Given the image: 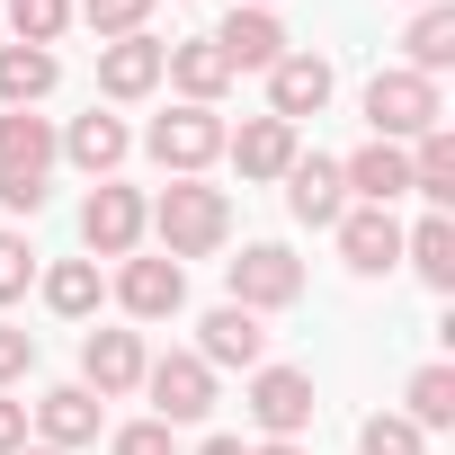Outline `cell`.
<instances>
[{"label":"cell","instance_id":"836d02e7","mask_svg":"<svg viewBox=\"0 0 455 455\" xmlns=\"http://www.w3.org/2000/svg\"><path fill=\"white\" fill-rule=\"evenodd\" d=\"M0 205H10V214H36V205H45V179H19V170H0Z\"/></svg>","mask_w":455,"mask_h":455},{"label":"cell","instance_id":"9a60e30c","mask_svg":"<svg viewBox=\"0 0 455 455\" xmlns=\"http://www.w3.org/2000/svg\"><path fill=\"white\" fill-rule=\"evenodd\" d=\"M339 188H348L357 205H393V196H411V152H402V143H357V152L339 161Z\"/></svg>","mask_w":455,"mask_h":455},{"label":"cell","instance_id":"5bb4252c","mask_svg":"<svg viewBox=\"0 0 455 455\" xmlns=\"http://www.w3.org/2000/svg\"><path fill=\"white\" fill-rule=\"evenodd\" d=\"M28 428H36L45 446H63V455H72V446H90V437H99V393H90V384H54V393H36V402H28Z\"/></svg>","mask_w":455,"mask_h":455},{"label":"cell","instance_id":"cb8c5ba5","mask_svg":"<svg viewBox=\"0 0 455 455\" xmlns=\"http://www.w3.org/2000/svg\"><path fill=\"white\" fill-rule=\"evenodd\" d=\"M411 188L428 196V214H446V205H455V134H446V125L411 143Z\"/></svg>","mask_w":455,"mask_h":455},{"label":"cell","instance_id":"d6986e66","mask_svg":"<svg viewBox=\"0 0 455 455\" xmlns=\"http://www.w3.org/2000/svg\"><path fill=\"white\" fill-rule=\"evenodd\" d=\"M214 54L233 63V72H268V63L286 54V28H277L268 10H233V19L214 28Z\"/></svg>","mask_w":455,"mask_h":455},{"label":"cell","instance_id":"7402d4cb","mask_svg":"<svg viewBox=\"0 0 455 455\" xmlns=\"http://www.w3.org/2000/svg\"><path fill=\"white\" fill-rule=\"evenodd\" d=\"M54 54L45 45H0V108H36L45 90H54Z\"/></svg>","mask_w":455,"mask_h":455},{"label":"cell","instance_id":"74e56055","mask_svg":"<svg viewBox=\"0 0 455 455\" xmlns=\"http://www.w3.org/2000/svg\"><path fill=\"white\" fill-rule=\"evenodd\" d=\"M19 455H63V446H19Z\"/></svg>","mask_w":455,"mask_h":455},{"label":"cell","instance_id":"2e32d148","mask_svg":"<svg viewBox=\"0 0 455 455\" xmlns=\"http://www.w3.org/2000/svg\"><path fill=\"white\" fill-rule=\"evenodd\" d=\"M161 72L179 81V99H188V108H214L223 90H233V81H242L233 63H223V54H214V36H188V45H170V54H161Z\"/></svg>","mask_w":455,"mask_h":455},{"label":"cell","instance_id":"ba28073f","mask_svg":"<svg viewBox=\"0 0 455 455\" xmlns=\"http://www.w3.org/2000/svg\"><path fill=\"white\" fill-rule=\"evenodd\" d=\"M331 90H339L331 54H277V63H268V116H286V125L322 116V108H331Z\"/></svg>","mask_w":455,"mask_h":455},{"label":"cell","instance_id":"4dcf8cb0","mask_svg":"<svg viewBox=\"0 0 455 455\" xmlns=\"http://www.w3.org/2000/svg\"><path fill=\"white\" fill-rule=\"evenodd\" d=\"M28 286H36V251H28L19 233H0V304H19Z\"/></svg>","mask_w":455,"mask_h":455},{"label":"cell","instance_id":"1f68e13d","mask_svg":"<svg viewBox=\"0 0 455 455\" xmlns=\"http://www.w3.org/2000/svg\"><path fill=\"white\" fill-rule=\"evenodd\" d=\"M28 366H36V331H10V322H0V393H10Z\"/></svg>","mask_w":455,"mask_h":455},{"label":"cell","instance_id":"7a4b0ae2","mask_svg":"<svg viewBox=\"0 0 455 455\" xmlns=\"http://www.w3.org/2000/svg\"><path fill=\"white\" fill-rule=\"evenodd\" d=\"M437 81H419V72H375L366 81V125H375V143H419V134H437Z\"/></svg>","mask_w":455,"mask_h":455},{"label":"cell","instance_id":"ffe728a7","mask_svg":"<svg viewBox=\"0 0 455 455\" xmlns=\"http://www.w3.org/2000/svg\"><path fill=\"white\" fill-rule=\"evenodd\" d=\"M54 152H63V134H54L45 116H28V108H0V170L45 179V170H54Z\"/></svg>","mask_w":455,"mask_h":455},{"label":"cell","instance_id":"484cf974","mask_svg":"<svg viewBox=\"0 0 455 455\" xmlns=\"http://www.w3.org/2000/svg\"><path fill=\"white\" fill-rule=\"evenodd\" d=\"M402 45H411V63H402V72H419V81H437V72L455 63V10H419Z\"/></svg>","mask_w":455,"mask_h":455},{"label":"cell","instance_id":"e0dca14e","mask_svg":"<svg viewBox=\"0 0 455 455\" xmlns=\"http://www.w3.org/2000/svg\"><path fill=\"white\" fill-rule=\"evenodd\" d=\"M223 152H233L242 179H286L295 170V125L286 116H251L242 134H223Z\"/></svg>","mask_w":455,"mask_h":455},{"label":"cell","instance_id":"8992f818","mask_svg":"<svg viewBox=\"0 0 455 455\" xmlns=\"http://www.w3.org/2000/svg\"><path fill=\"white\" fill-rule=\"evenodd\" d=\"M143 393H152V419H161V428H188V419L214 411V366H205L196 348L152 357V366H143Z\"/></svg>","mask_w":455,"mask_h":455},{"label":"cell","instance_id":"d590c367","mask_svg":"<svg viewBox=\"0 0 455 455\" xmlns=\"http://www.w3.org/2000/svg\"><path fill=\"white\" fill-rule=\"evenodd\" d=\"M196 455H251V446H242V437H205Z\"/></svg>","mask_w":455,"mask_h":455},{"label":"cell","instance_id":"f35d334b","mask_svg":"<svg viewBox=\"0 0 455 455\" xmlns=\"http://www.w3.org/2000/svg\"><path fill=\"white\" fill-rule=\"evenodd\" d=\"M251 10H268V0H251Z\"/></svg>","mask_w":455,"mask_h":455},{"label":"cell","instance_id":"ab89813d","mask_svg":"<svg viewBox=\"0 0 455 455\" xmlns=\"http://www.w3.org/2000/svg\"><path fill=\"white\" fill-rule=\"evenodd\" d=\"M419 10H437V0H419Z\"/></svg>","mask_w":455,"mask_h":455},{"label":"cell","instance_id":"ac0fdd59","mask_svg":"<svg viewBox=\"0 0 455 455\" xmlns=\"http://www.w3.org/2000/svg\"><path fill=\"white\" fill-rule=\"evenodd\" d=\"M161 54H170V45H152V36L99 45V90H108V99H152V90H161Z\"/></svg>","mask_w":455,"mask_h":455},{"label":"cell","instance_id":"5b68a950","mask_svg":"<svg viewBox=\"0 0 455 455\" xmlns=\"http://www.w3.org/2000/svg\"><path fill=\"white\" fill-rule=\"evenodd\" d=\"M143 152L170 170V179H196L205 161H223V116L214 108H170V116H152V134H143Z\"/></svg>","mask_w":455,"mask_h":455},{"label":"cell","instance_id":"277c9868","mask_svg":"<svg viewBox=\"0 0 455 455\" xmlns=\"http://www.w3.org/2000/svg\"><path fill=\"white\" fill-rule=\"evenodd\" d=\"M223 286H233L242 313H286V304L304 295V259H295L286 242H251L242 259H223Z\"/></svg>","mask_w":455,"mask_h":455},{"label":"cell","instance_id":"d6a6232c","mask_svg":"<svg viewBox=\"0 0 455 455\" xmlns=\"http://www.w3.org/2000/svg\"><path fill=\"white\" fill-rule=\"evenodd\" d=\"M108 455H170V428H161V419H134V428H116Z\"/></svg>","mask_w":455,"mask_h":455},{"label":"cell","instance_id":"52a82bcc","mask_svg":"<svg viewBox=\"0 0 455 455\" xmlns=\"http://www.w3.org/2000/svg\"><path fill=\"white\" fill-rule=\"evenodd\" d=\"M242 411L259 419V437H304L313 428V375L304 366H251V402Z\"/></svg>","mask_w":455,"mask_h":455},{"label":"cell","instance_id":"6da1fadb","mask_svg":"<svg viewBox=\"0 0 455 455\" xmlns=\"http://www.w3.org/2000/svg\"><path fill=\"white\" fill-rule=\"evenodd\" d=\"M152 233H161V259H214L233 242V205L205 179H170L161 205H152Z\"/></svg>","mask_w":455,"mask_h":455},{"label":"cell","instance_id":"9c48e42d","mask_svg":"<svg viewBox=\"0 0 455 455\" xmlns=\"http://www.w3.org/2000/svg\"><path fill=\"white\" fill-rule=\"evenodd\" d=\"M339 259L357 268V277H384V268H402V223H393V205H348L339 223Z\"/></svg>","mask_w":455,"mask_h":455},{"label":"cell","instance_id":"603a6c76","mask_svg":"<svg viewBox=\"0 0 455 455\" xmlns=\"http://www.w3.org/2000/svg\"><path fill=\"white\" fill-rule=\"evenodd\" d=\"M402 259L419 268V286H437V295H455V223H446V214H428L419 233H402Z\"/></svg>","mask_w":455,"mask_h":455},{"label":"cell","instance_id":"8fae6325","mask_svg":"<svg viewBox=\"0 0 455 455\" xmlns=\"http://www.w3.org/2000/svg\"><path fill=\"white\" fill-rule=\"evenodd\" d=\"M286 214H295V223H313V233H331V223L348 214L339 161H322V152H295V170H286Z\"/></svg>","mask_w":455,"mask_h":455},{"label":"cell","instance_id":"f1b7e54d","mask_svg":"<svg viewBox=\"0 0 455 455\" xmlns=\"http://www.w3.org/2000/svg\"><path fill=\"white\" fill-rule=\"evenodd\" d=\"M10 28H19V45H45L54 54V36L72 28V0H10Z\"/></svg>","mask_w":455,"mask_h":455},{"label":"cell","instance_id":"3957f363","mask_svg":"<svg viewBox=\"0 0 455 455\" xmlns=\"http://www.w3.org/2000/svg\"><path fill=\"white\" fill-rule=\"evenodd\" d=\"M143 233H152V205H143L125 179H99V188L81 196V242H90V259H134Z\"/></svg>","mask_w":455,"mask_h":455},{"label":"cell","instance_id":"30bf717a","mask_svg":"<svg viewBox=\"0 0 455 455\" xmlns=\"http://www.w3.org/2000/svg\"><path fill=\"white\" fill-rule=\"evenodd\" d=\"M196 357L205 366H268V331H259V313H242V304H214L205 322H196Z\"/></svg>","mask_w":455,"mask_h":455},{"label":"cell","instance_id":"d4e9b609","mask_svg":"<svg viewBox=\"0 0 455 455\" xmlns=\"http://www.w3.org/2000/svg\"><path fill=\"white\" fill-rule=\"evenodd\" d=\"M99 295H108V277H99V259H54V268H45V304H54L63 322H81V313H99Z\"/></svg>","mask_w":455,"mask_h":455},{"label":"cell","instance_id":"4fadbf2b","mask_svg":"<svg viewBox=\"0 0 455 455\" xmlns=\"http://www.w3.org/2000/svg\"><path fill=\"white\" fill-rule=\"evenodd\" d=\"M143 366H152V357H143V339H134V331H90V339H81V384H90L99 402L134 393V384H143Z\"/></svg>","mask_w":455,"mask_h":455},{"label":"cell","instance_id":"e575fe53","mask_svg":"<svg viewBox=\"0 0 455 455\" xmlns=\"http://www.w3.org/2000/svg\"><path fill=\"white\" fill-rule=\"evenodd\" d=\"M19 446H28V402L0 393V455H19Z\"/></svg>","mask_w":455,"mask_h":455},{"label":"cell","instance_id":"83f0119b","mask_svg":"<svg viewBox=\"0 0 455 455\" xmlns=\"http://www.w3.org/2000/svg\"><path fill=\"white\" fill-rule=\"evenodd\" d=\"M143 19H152V0H81V28H90L99 45H116V36H143Z\"/></svg>","mask_w":455,"mask_h":455},{"label":"cell","instance_id":"44dd1931","mask_svg":"<svg viewBox=\"0 0 455 455\" xmlns=\"http://www.w3.org/2000/svg\"><path fill=\"white\" fill-rule=\"evenodd\" d=\"M63 152H72V161H81L90 179H116V161L134 152V134H125V116H99V108H90V116H72Z\"/></svg>","mask_w":455,"mask_h":455},{"label":"cell","instance_id":"8d00e7d4","mask_svg":"<svg viewBox=\"0 0 455 455\" xmlns=\"http://www.w3.org/2000/svg\"><path fill=\"white\" fill-rule=\"evenodd\" d=\"M251 455H304V446H295V437H268V446H251Z\"/></svg>","mask_w":455,"mask_h":455},{"label":"cell","instance_id":"4316f807","mask_svg":"<svg viewBox=\"0 0 455 455\" xmlns=\"http://www.w3.org/2000/svg\"><path fill=\"white\" fill-rule=\"evenodd\" d=\"M402 402H411V411H402L411 428H446V419H455V366H419Z\"/></svg>","mask_w":455,"mask_h":455},{"label":"cell","instance_id":"7c38bea8","mask_svg":"<svg viewBox=\"0 0 455 455\" xmlns=\"http://www.w3.org/2000/svg\"><path fill=\"white\" fill-rule=\"evenodd\" d=\"M116 304H125L134 322H170V313L188 304V268H179V259H125V268H116Z\"/></svg>","mask_w":455,"mask_h":455},{"label":"cell","instance_id":"f546056e","mask_svg":"<svg viewBox=\"0 0 455 455\" xmlns=\"http://www.w3.org/2000/svg\"><path fill=\"white\" fill-rule=\"evenodd\" d=\"M357 446H366V455H428V428H411L402 411H375V419L357 428Z\"/></svg>","mask_w":455,"mask_h":455}]
</instances>
